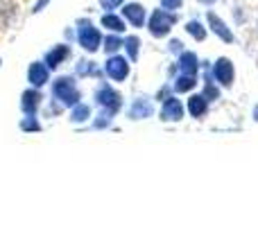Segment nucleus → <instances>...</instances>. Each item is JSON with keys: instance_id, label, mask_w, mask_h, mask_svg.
Returning <instances> with one entry per match:
<instances>
[{"instance_id": "nucleus-1", "label": "nucleus", "mask_w": 258, "mask_h": 226, "mask_svg": "<svg viewBox=\"0 0 258 226\" xmlns=\"http://www.w3.org/2000/svg\"><path fill=\"white\" fill-rule=\"evenodd\" d=\"M50 93L61 109H73L77 102H82V91L75 82V75H59L50 80Z\"/></svg>"}, {"instance_id": "nucleus-2", "label": "nucleus", "mask_w": 258, "mask_h": 226, "mask_svg": "<svg viewBox=\"0 0 258 226\" xmlns=\"http://www.w3.org/2000/svg\"><path fill=\"white\" fill-rule=\"evenodd\" d=\"M75 41L80 43V48L89 54L100 52L102 48V32L100 27L93 25L91 18H77L75 23Z\"/></svg>"}, {"instance_id": "nucleus-3", "label": "nucleus", "mask_w": 258, "mask_h": 226, "mask_svg": "<svg viewBox=\"0 0 258 226\" xmlns=\"http://www.w3.org/2000/svg\"><path fill=\"white\" fill-rule=\"evenodd\" d=\"M179 16L177 12H165V9H152V14H147V32H150L154 39H165V36L172 32V27L177 25Z\"/></svg>"}, {"instance_id": "nucleus-4", "label": "nucleus", "mask_w": 258, "mask_h": 226, "mask_svg": "<svg viewBox=\"0 0 258 226\" xmlns=\"http://www.w3.org/2000/svg\"><path fill=\"white\" fill-rule=\"evenodd\" d=\"M93 100H95V104H98V109H107V111H111V113H116V115L122 109V95H120V91L113 89L109 82H100L98 89H95V93H93Z\"/></svg>"}, {"instance_id": "nucleus-5", "label": "nucleus", "mask_w": 258, "mask_h": 226, "mask_svg": "<svg viewBox=\"0 0 258 226\" xmlns=\"http://www.w3.org/2000/svg\"><path fill=\"white\" fill-rule=\"evenodd\" d=\"M211 77L220 89H233V82H236V66L229 57H220L218 61L211 66Z\"/></svg>"}, {"instance_id": "nucleus-6", "label": "nucleus", "mask_w": 258, "mask_h": 226, "mask_svg": "<svg viewBox=\"0 0 258 226\" xmlns=\"http://www.w3.org/2000/svg\"><path fill=\"white\" fill-rule=\"evenodd\" d=\"M129 59L127 57H122V54H109L107 57V61H104V75L109 77V80L111 82H118V84H120V82H125L127 77H129V72H132V66H129Z\"/></svg>"}, {"instance_id": "nucleus-7", "label": "nucleus", "mask_w": 258, "mask_h": 226, "mask_svg": "<svg viewBox=\"0 0 258 226\" xmlns=\"http://www.w3.org/2000/svg\"><path fill=\"white\" fill-rule=\"evenodd\" d=\"M206 27H209V32H213L222 43H229V45L236 43V34H233V30L227 25V21H224L220 14L213 12V9H206Z\"/></svg>"}, {"instance_id": "nucleus-8", "label": "nucleus", "mask_w": 258, "mask_h": 226, "mask_svg": "<svg viewBox=\"0 0 258 226\" xmlns=\"http://www.w3.org/2000/svg\"><path fill=\"white\" fill-rule=\"evenodd\" d=\"M183 113H186V107H183V102L177 98V95H170L168 100L161 102L159 118L163 120V122H181Z\"/></svg>"}, {"instance_id": "nucleus-9", "label": "nucleus", "mask_w": 258, "mask_h": 226, "mask_svg": "<svg viewBox=\"0 0 258 226\" xmlns=\"http://www.w3.org/2000/svg\"><path fill=\"white\" fill-rule=\"evenodd\" d=\"M122 14L120 16L125 18V23L129 27H136V30H141V27H145V23H147V9L143 7L141 3H127L122 5Z\"/></svg>"}, {"instance_id": "nucleus-10", "label": "nucleus", "mask_w": 258, "mask_h": 226, "mask_svg": "<svg viewBox=\"0 0 258 226\" xmlns=\"http://www.w3.org/2000/svg\"><path fill=\"white\" fill-rule=\"evenodd\" d=\"M154 115V100L147 98V95H138L132 100L127 109V118L129 120H147Z\"/></svg>"}, {"instance_id": "nucleus-11", "label": "nucleus", "mask_w": 258, "mask_h": 226, "mask_svg": "<svg viewBox=\"0 0 258 226\" xmlns=\"http://www.w3.org/2000/svg\"><path fill=\"white\" fill-rule=\"evenodd\" d=\"M41 107H43V93H41V89L30 86V89H25L21 93V111H23V115H36Z\"/></svg>"}, {"instance_id": "nucleus-12", "label": "nucleus", "mask_w": 258, "mask_h": 226, "mask_svg": "<svg viewBox=\"0 0 258 226\" xmlns=\"http://www.w3.org/2000/svg\"><path fill=\"white\" fill-rule=\"evenodd\" d=\"M174 66H177V72H181V75H200L202 59L192 50H183V52L177 54V63Z\"/></svg>"}, {"instance_id": "nucleus-13", "label": "nucleus", "mask_w": 258, "mask_h": 226, "mask_svg": "<svg viewBox=\"0 0 258 226\" xmlns=\"http://www.w3.org/2000/svg\"><path fill=\"white\" fill-rule=\"evenodd\" d=\"M50 68L45 66L43 61H32L30 66H27V82H30V86H34V89H43V86L50 84Z\"/></svg>"}, {"instance_id": "nucleus-14", "label": "nucleus", "mask_w": 258, "mask_h": 226, "mask_svg": "<svg viewBox=\"0 0 258 226\" xmlns=\"http://www.w3.org/2000/svg\"><path fill=\"white\" fill-rule=\"evenodd\" d=\"M71 59V45L68 43H57L43 54V63L50 68V70H57L63 61Z\"/></svg>"}, {"instance_id": "nucleus-15", "label": "nucleus", "mask_w": 258, "mask_h": 226, "mask_svg": "<svg viewBox=\"0 0 258 226\" xmlns=\"http://www.w3.org/2000/svg\"><path fill=\"white\" fill-rule=\"evenodd\" d=\"M186 111L190 113V118L202 120L209 113V102H206V98L202 93H190V98L186 102Z\"/></svg>"}, {"instance_id": "nucleus-16", "label": "nucleus", "mask_w": 258, "mask_h": 226, "mask_svg": "<svg viewBox=\"0 0 258 226\" xmlns=\"http://www.w3.org/2000/svg\"><path fill=\"white\" fill-rule=\"evenodd\" d=\"M100 25L109 32H116V34H125L127 32V23L122 16H118L116 12H104L102 18H100Z\"/></svg>"}, {"instance_id": "nucleus-17", "label": "nucleus", "mask_w": 258, "mask_h": 226, "mask_svg": "<svg viewBox=\"0 0 258 226\" xmlns=\"http://www.w3.org/2000/svg\"><path fill=\"white\" fill-rule=\"evenodd\" d=\"M170 84H172V93L181 95V93H192L195 86L200 84V80H197V75H181V72H179Z\"/></svg>"}, {"instance_id": "nucleus-18", "label": "nucleus", "mask_w": 258, "mask_h": 226, "mask_svg": "<svg viewBox=\"0 0 258 226\" xmlns=\"http://www.w3.org/2000/svg\"><path fill=\"white\" fill-rule=\"evenodd\" d=\"M104 70H100V66L95 61H91V59H80V61L75 63V77H102Z\"/></svg>"}, {"instance_id": "nucleus-19", "label": "nucleus", "mask_w": 258, "mask_h": 226, "mask_svg": "<svg viewBox=\"0 0 258 226\" xmlns=\"http://www.w3.org/2000/svg\"><path fill=\"white\" fill-rule=\"evenodd\" d=\"M91 118H93V111H91V107L86 102H77L75 107L71 109V113H68V120H71L73 124H84V122H89Z\"/></svg>"}, {"instance_id": "nucleus-20", "label": "nucleus", "mask_w": 258, "mask_h": 226, "mask_svg": "<svg viewBox=\"0 0 258 226\" xmlns=\"http://www.w3.org/2000/svg\"><path fill=\"white\" fill-rule=\"evenodd\" d=\"M141 39H138L136 34H129V36H125L122 39V50L127 52V59L129 61H134L136 63L138 61V57H141Z\"/></svg>"}, {"instance_id": "nucleus-21", "label": "nucleus", "mask_w": 258, "mask_h": 226, "mask_svg": "<svg viewBox=\"0 0 258 226\" xmlns=\"http://www.w3.org/2000/svg\"><path fill=\"white\" fill-rule=\"evenodd\" d=\"M202 95L206 98V102H209V104L218 102L220 95H222V89H220V86L215 84L213 77H211L209 72H206V77H204V89H202Z\"/></svg>"}, {"instance_id": "nucleus-22", "label": "nucleus", "mask_w": 258, "mask_h": 226, "mask_svg": "<svg viewBox=\"0 0 258 226\" xmlns=\"http://www.w3.org/2000/svg\"><path fill=\"white\" fill-rule=\"evenodd\" d=\"M183 30H186V34H188V36H192V39H195V41H200V43L206 39V36H209V27H206L202 21H197V18H192V21H188Z\"/></svg>"}, {"instance_id": "nucleus-23", "label": "nucleus", "mask_w": 258, "mask_h": 226, "mask_svg": "<svg viewBox=\"0 0 258 226\" xmlns=\"http://www.w3.org/2000/svg\"><path fill=\"white\" fill-rule=\"evenodd\" d=\"M102 50L107 54H116L118 50H122V34H116V32H111V34L102 36Z\"/></svg>"}, {"instance_id": "nucleus-24", "label": "nucleus", "mask_w": 258, "mask_h": 226, "mask_svg": "<svg viewBox=\"0 0 258 226\" xmlns=\"http://www.w3.org/2000/svg\"><path fill=\"white\" fill-rule=\"evenodd\" d=\"M18 129H21L23 133H41L43 131V124H41V120L36 118V115H25V118H21V122H18Z\"/></svg>"}, {"instance_id": "nucleus-25", "label": "nucleus", "mask_w": 258, "mask_h": 226, "mask_svg": "<svg viewBox=\"0 0 258 226\" xmlns=\"http://www.w3.org/2000/svg\"><path fill=\"white\" fill-rule=\"evenodd\" d=\"M113 118H116V113L107 111V109H100L98 115L93 118V124L91 127L95 129V131H102V129H109L113 124Z\"/></svg>"}, {"instance_id": "nucleus-26", "label": "nucleus", "mask_w": 258, "mask_h": 226, "mask_svg": "<svg viewBox=\"0 0 258 226\" xmlns=\"http://www.w3.org/2000/svg\"><path fill=\"white\" fill-rule=\"evenodd\" d=\"M125 3L127 0H98V5H100L102 12H116V9H120Z\"/></svg>"}, {"instance_id": "nucleus-27", "label": "nucleus", "mask_w": 258, "mask_h": 226, "mask_svg": "<svg viewBox=\"0 0 258 226\" xmlns=\"http://www.w3.org/2000/svg\"><path fill=\"white\" fill-rule=\"evenodd\" d=\"M159 5L165 12H179L183 7V0H159Z\"/></svg>"}, {"instance_id": "nucleus-28", "label": "nucleus", "mask_w": 258, "mask_h": 226, "mask_svg": "<svg viewBox=\"0 0 258 226\" xmlns=\"http://www.w3.org/2000/svg\"><path fill=\"white\" fill-rule=\"evenodd\" d=\"M170 95H172V84H170V82H168V84H163L159 91H156V95H154V102H163V100H168Z\"/></svg>"}, {"instance_id": "nucleus-29", "label": "nucleus", "mask_w": 258, "mask_h": 226, "mask_svg": "<svg viewBox=\"0 0 258 226\" xmlns=\"http://www.w3.org/2000/svg\"><path fill=\"white\" fill-rule=\"evenodd\" d=\"M168 50H170V52H172V54H179V52H183V50H186V48H183V43H181V41H179V39H172V41H170V43H168Z\"/></svg>"}, {"instance_id": "nucleus-30", "label": "nucleus", "mask_w": 258, "mask_h": 226, "mask_svg": "<svg viewBox=\"0 0 258 226\" xmlns=\"http://www.w3.org/2000/svg\"><path fill=\"white\" fill-rule=\"evenodd\" d=\"M50 5V0H36L34 3V7H32V14H39V12H43L45 7Z\"/></svg>"}, {"instance_id": "nucleus-31", "label": "nucleus", "mask_w": 258, "mask_h": 226, "mask_svg": "<svg viewBox=\"0 0 258 226\" xmlns=\"http://www.w3.org/2000/svg\"><path fill=\"white\" fill-rule=\"evenodd\" d=\"M200 5H204V7H213L215 5V0H197Z\"/></svg>"}, {"instance_id": "nucleus-32", "label": "nucleus", "mask_w": 258, "mask_h": 226, "mask_svg": "<svg viewBox=\"0 0 258 226\" xmlns=\"http://www.w3.org/2000/svg\"><path fill=\"white\" fill-rule=\"evenodd\" d=\"M251 118H254V122H258V104H254V109H251Z\"/></svg>"}, {"instance_id": "nucleus-33", "label": "nucleus", "mask_w": 258, "mask_h": 226, "mask_svg": "<svg viewBox=\"0 0 258 226\" xmlns=\"http://www.w3.org/2000/svg\"><path fill=\"white\" fill-rule=\"evenodd\" d=\"M256 27H258V23H256Z\"/></svg>"}]
</instances>
